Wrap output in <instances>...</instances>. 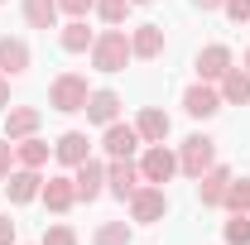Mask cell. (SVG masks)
<instances>
[{"label": "cell", "mask_w": 250, "mask_h": 245, "mask_svg": "<svg viewBox=\"0 0 250 245\" xmlns=\"http://www.w3.org/2000/svg\"><path fill=\"white\" fill-rule=\"evenodd\" d=\"M130 58H135V53H130V29L106 24V29L96 34V43H92V67L96 72H125Z\"/></svg>", "instance_id": "obj_1"}, {"label": "cell", "mask_w": 250, "mask_h": 245, "mask_svg": "<svg viewBox=\"0 0 250 245\" xmlns=\"http://www.w3.org/2000/svg\"><path fill=\"white\" fill-rule=\"evenodd\" d=\"M87 96H92V87H87L82 72H58V77L48 82V106H53L58 116H77V111H87Z\"/></svg>", "instance_id": "obj_2"}, {"label": "cell", "mask_w": 250, "mask_h": 245, "mask_svg": "<svg viewBox=\"0 0 250 245\" xmlns=\"http://www.w3.org/2000/svg\"><path fill=\"white\" fill-rule=\"evenodd\" d=\"M212 163H217V140H212V135H202V130H197V135H188L183 144H178V173H183V178L197 183Z\"/></svg>", "instance_id": "obj_3"}, {"label": "cell", "mask_w": 250, "mask_h": 245, "mask_svg": "<svg viewBox=\"0 0 250 245\" xmlns=\"http://www.w3.org/2000/svg\"><path fill=\"white\" fill-rule=\"evenodd\" d=\"M140 163V178L145 183H173V173H178V149H168V144H145V154L135 159Z\"/></svg>", "instance_id": "obj_4"}, {"label": "cell", "mask_w": 250, "mask_h": 245, "mask_svg": "<svg viewBox=\"0 0 250 245\" xmlns=\"http://www.w3.org/2000/svg\"><path fill=\"white\" fill-rule=\"evenodd\" d=\"M168 216V192L159 183H140L135 187V197H130V221H140V226H154Z\"/></svg>", "instance_id": "obj_5"}, {"label": "cell", "mask_w": 250, "mask_h": 245, "mask_svg": "<svg viewBox=\"0 0 250 245\" xmlns=\"http://www.w3.org/2000/svg\"><path fill=\"white\" fill-rule=\"evenodd\" d=\"M0 187H5L10 207H29V202H39V192H43V168H20V163H15V173Z\"/></svg>", "instance_id": "obj_6"}, {"label": "cell", "mask_w": 250, "mask_h": 245, "mask_svg": "<svg viewBox=\"0 0 250 245\" xmlns=\"http://www.w3.org/2000/svg\"><path fill=\"white\" fill-rule=\"evenodd\" d=\"M140 183H145V178H140V163H135V159H111V163H106V192H111V197L130 202Z\"/></svg>", "instance_id": "obj_7"}, {"label": "cell", "mask_w": 250, "mask_h": 245, "mask_svg": "<svg viewBox=\"0 0 250 245\" xmlns=\"http://www.w3.org/2000/svg\"><path fill=\"white\" fill-rule=\"evenodd\" d=\"M145 140H140V130L125 121H111L106 130H101V149H106V159H135V149H140Z\"/></svg>", "instance_id": "obj_8"}, {"label": "cell", "mask_w": 250, "mask_h": 245, "mask_svg": "<svg viewBox=\"0 0 250 245\" xmlns=\"http://www.w3.org/2000/svg\"><path fill=\"white\" fill-rule=\"evenodd\" d=\"M183 111L192 116V121H212L221 111V92H217V82H192L183 92Z\"/></svg>", "instance_id": "obj_9"}, {"label": "cell", "mask_w": 250, "mask_h": 245, "mask_svg": "<svg viewBox=\"0 0 250 245\" xmlns=\"http://www.w3.org/2000/svg\"><path fill=\"white\" fill-rule=\"evenodd\" d=\"M72 187H77V202H96L106 192V163L101 159H82L72 168Z\"/></svg>", "instance_id": "obj_10"}, {"label": "cell", "mask_w": 250, "mask_h": 245, "mask_svg": "<svg viewBox=\"0 0 250 245\" xmlns=\"http://www.w3.org/2000/svg\"><path fill=\"white\" fill-rule=\"evenodd\" d=\"M192 67H197V82H221V77L236 67V58H231V48H226V43H207V48L197 53Z\"/></svg>", "instance_id": "obj_11"}, {"label": "cell", "mask_w": 250, "mask_h": 245, "mask_svg": "<svg viewBox=\"0 0 250 245\" xmlns=\"http://www.w3.org/2000/svg\"><path fill=\"white\" fill-rule=\"evenodd\" d=\"M53 159H58L62 168H77L82 159H92V140H87V130H62L58 140H53Z\"/></svg>", "instance_id": "obj_12"}, {"label": "cell", "mask_w": 250, "mask_h": 245, "mask_svg": "<svg viewBox=\"0 0 250 245\" xmlns=\"http://www.w3.org/2000/svg\"><path fill=\"white\" fill-rule=\"evenodd\" d=\"M231 178H236V173H231L226 163H212V168L197 178V202H202V207H221V202H226V187H231Z\"/></svg>", "instance_id": "obj_13"}, {"label": "cell", "mask_w": 250, "mask_h": 245, "mask_svg": "<svg viewBox=\"0 0 250 245\" xmlns=\"http://www.w3.org/2000/svg\"><path fill=\"white\" fill-rule=\"evenodd\" d=\"M39 202L48 207V212H72L77 207V187H72V178H62V173H53V178H43V192H39Z\"/></svg>", "instance_id": "obj_14"}, {"label": "cell", "mask_w": 250, "mask_h": 245, "mask_svg": "<svg viewBox=\"0 0 250 245\" xmlns=\"http://www.w3.org/2000/svg\"><path fill=\"white\" fill-rule=\"evenodd\" d=\"M39 125H43L39 106H10L5 111V140H29V135H39Z\"/></svg>", "instance_id": "obj_15"}, {"label": "cell", "mask_w": 250, "mask_h": 245, "mask_svg": "<svg viewBox=\"0 0 250 245\" xmlns=\"http://www.w3.org/2000/svg\"><path fill=\"white\" fill-rule=\"evenodd\" d=\"M87 121L92 125H106L111 121H121V92H111V87H96L92 96H87Z\"/></svg>", "instance_id": "obj_16"}, {"label": "cell", "mask_w": 250, "mask_h": 245, "mask_svg": "<svg viewBox=\"0 0 250 245\" xmlns=\"http://www.w3.org/2000/svg\"><path fill=\"white\" fill-rule=\"evenodd\" d=\"M130 53L140 62H154L164 53V24H135L130 29Z\"/></svg>", "instance_id": "obj_17"}, {"label": "cell", "mask_w": 250, "mask_h": 245, "mask_svg": "<svg viewBox=\"0 0 250 245\" xmlns=\"http://www.w3.org/2000/svg\"><path fill=\"white\" fill-rule=\"evenodd\" d=\"M29 62H34V53H29L24 39H10V34L0 39V72H5V77H24Z\"/></svg>", "instance_id": "obj_18"}, {"label": "cell", "mask_w": 250, "mask_h": 245, "mask_svg": "<svg viewBox=\"0 0 250 245\" xmlns=\"http://www.w3.org/2000/svg\"><path fill=\"white\" fill-rule=\"evenodd\" d=\"M135 130H140V140H145V144H164V140H168V130H173V121H168V111L145 106V111L135 116Z\"/></svg>", "instance_id": "obj_19"}, {"label": "cell", "mask_w": 250, "mask_h": 245, "mask_svg": "<svg viewBox=\"0 0 250 245\" xmlns=\"http://www.w3.org/2000/svg\"><path fill=\"white\" fill-rule=\"evenodd\" d=\"M217 92H221V106H250V72L246 67H231L217 82Z\"/></svg>", "instance_id": "obj_20"}, {"label": "cell", "mask_w": 250, "mask_h": 245, "mask_svg": "<svg viewBox=\"0 0 250 245\" xmlns=\"http://www.w3.org/2000/svg\"><path fill=\"white\" fill-rule=\"evenodd\" d=\"M48 154H53V144L39 140V135L15 140V163H20V168H48Z\"/></svg>", "instance_id": "obj_21"}, {"label": "cell", "mask_w": 250, "mask_h": 245, "mask_svg": "<svg viewBox=\"0 0 250 245\" xmlns=\"http://www.w3.org/2000/svg\"><path fill=\"white\" fill-rule=\"evenodd\" d=\"M58 43H62V53H92L96 34L87 29V20H67V24L58 29Z\"/></svg>", "instance_id": "obj_22"}, {"label": "cell", "mask_w": 250, "mask_h": 245, "mask_svg": "<svg viewBox=\"0 0 250 245\" xmlns=\"http://www.w3.org/2000/svg\"><path fill=\"white\" fill-rule=\"evenodd\" d=\"M58 0H24V20L29 29H58Z\"/></svg>", "instance_id": "obj_23"}, {"label": "cell", "mask_w": 250, "mask_h": 245, "mask_svg": "<svg viewBox=\"0 0 250 245\" xmlns=\"http://www.w3.org/2000/svg\"><path fill=\"white\" fill-rule=\"evenodd\" d=\"M130 241H135V231L125 221H101L92 231V245H130Z\"/></svg>", "instance_id": "obj_24"}, {"label": "cell", "mask_w": 250, "mask_h": 245, "mask_svg": "<svg viewBox=\"0 0 250 245\" xmlns=\"http://www.w3.org/2000/svg\"><path fill=\"white\" fill-rule=\"evenodd\" d=\"M221 212H231V216H236V212H250V178H231Z\"/></svg>", "instance_id": "obj_25"}, {"label": "cell", "mask_w": 250, "mask_h": 245, "mask_svg": "<svg viewBox=\"0 0 250 245\" xmlns=\"http://www.w3.org/2000/svg\"><path fill=\"white\" fill-rule=\"evenodd\" d=\"M221 241L226 245H250V212H236L226 226H221Z\"/></svg>", "instance_id": "obj_26"}, {"label": "cell", "mask_w": 250, "mask_h": 245, "mask_svg": "<svg viewBox=\"0 0 250 245\" xmlns=\"http://www.w3.org/2000/svg\"><path fill=\"white\" fill-rule=\"evenodd\" d=\"M130 10H135V5H130V0H96V20H101V24H125V15H130Z\"/></svg>", "instance_id": "obj_27"}, {"label": "cell", "mask_w": 250, "mask_h": 245, "mask_svg": "<svg viewBox=\"0 0 250 245\" xmlns=\"http://www.w3.org/2000/svg\"><path fill=\"white\" fill-rule=\"evenodd\" d=\"M39 245H77V231L58 221V226H48V231H43V241H39Z\"/></svg>", "instance_id": "obj_28"}, {"label": "cell", "mask_w": 250, "mask_h": 245, "mask_svg": "<svg viewBox=\"0 0 250 245\" xmlns=\"http://www.w3.org/2000/svg\"><path fill=\"white\" fill-rule=\"evenodd\" d=\"M58 10L67 15V20H87V15L96 10V0H58Z\"/></svg>", "instance_id": "obj_29"}, {"label": "cell", "mask_w": 250, "mask_h": 245, "mask_svg": "<svg viewBox=\"0 0 250 245\" xmlns=\"http://www.w3.org/2000/svg\"><path fill=\"white\" fill-rule=\"evenodd\" d=\"M221 15H226L231 24H250V0H226V5H221Z\"/></svg>", "instance_id": "obj_30"}, {"label": "cell", "mask_w": 250, "mask_h": 245, "mask_svg": "<svg viewBox=\"0 0 250 245\" xmlns=\"http://www.w3.org/2000/svg\"><path fill=\"white\" fill-rule=\"evenodd\" d=\"M15 173V140H0V183Z\"/></svg>", "instance_id": "obj_31"}, {"label": "cell", "mask_w": 250, "mask_h": 245, "mask_svg": "<svg viewBox=\"0 0 250 245\" xmlns=\"http://www.w3.org/2000/svg\"><path fill=\"white\" fill-rule=\"evenodd\" d=\"M0 245H15V221H10V212L0 216Z\"/></svg>", "instance_id": "obj_32"}, {"label": "cell", "mask_w": 250, "mask_h": 245, "mask_svg": "<svg viewBox=\"0 0 250 245\" xmlns=\"http://www.w3.org/2000/svg\"><path fill=\"white\" fill-rule=\"evenodd\" d=\"M226 0H192V10H202V15H212V10H221Z\"/></svg>", "instance_id": "obj_33"}, {"label": "cell", "mask_w": 250, "mask_h": 245, "mask_svg": "<svg viewBox=\"0 0 250 245\" xmlns=\"http://www.w3.org/2000/svg\"><path fill=\"white\" fill-rule=\"evenodd\" d=\"M0 111H10V77L0 72Z\"/></svg>", "instance_id": "obj_34"}, {"label": "cell", "mask_w": 250, "mask_h": 245, "mask_svg": "<svg viewBox=\"0 0 250 245\" xmlns=\"http://www.w3.org/2000/svg\"><path fill=\"white\" fill-rule=\"evenodd\" d=\"M246 72H250V48H246Z\"/></svg>", "instance_id": "obj_35"}, {"label": "cell", "mask_w": 250, "mask_h": 245, "mask_svg": "<svg viewBox=\"0 0 250 245\" xmlns=\"http://www.w3.org/2000/svg\"><path fill=\"white\" fill-rule=\"evenodd\" d=\"M130 5H149V0H130Z\"/></svg>", "instance_id": "obj_36"}, {"label": "cell", "mask_w": 250, "mask_h": 245, "mask_svg": "<svg viewBox=\"0 0 250 245\" xmlns=\"http://www.w3.org/2000/svg\"><path fill=\"white\" fill-rule=\"evenodd\" d=\"M0 5H5V0H0Z\"/></svg>", "instance_id": "obj_37"}]
</instances>
